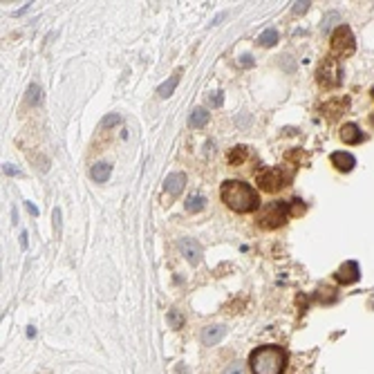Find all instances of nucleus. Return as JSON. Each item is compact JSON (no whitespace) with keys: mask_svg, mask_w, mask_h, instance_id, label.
<instances>
[{"mask_svg":"<svg viewBox=\"0 0 374 374\" xmlns=\"http://www.w3.org/2000/svg\"><path fill=\"white\" fill-rule=\"evenodd\" d=\"M220 195H222V202L236 213H249V211L258 209V204H260L256 191H253L249 184L238 181V179L224 181L222 189H220Z\"/></svg>","mask_w":374,"mask_h":374,"instance_id":"f257e3e1","label":"nucleus"},{"mask_svg":"<svg viewBox=\"0 0 374 374\" xmlns=\"http://www.w3.org/2000/svg\"><path fill=\"white\" fill-rule=\"evenodd\" d=\"M285 361H287L285 350H280L276 345L258 347L251 352V358H249L253 374H283Z\"/></svg>","mask_w":374,"mask_h":374,"instance_id":"f03ea898","label":"nucleus"},{"mask_svg":"<svg viewBox=\"0 0 374 374\" xmlns=\"http://www.w3.org/2000/svg\"><path fill=\"white\" fill-rule=\"evenodd\" d=\"M289 209L285 202H269L264 209L258 213V224L262 228H280L287 222Z\"/></svg>","mask_w":374,"mask_h":374,"instance_id":"7ed1b4c3","label":"nucleus"},{"mask_svg":"<svg viewBox=\"0 0 374 374\" xmlns=\"http://www.w3.org/2000/svg\"><path fill=\"white\" fill-rule=\"evenodd\" d=\"M289 175L285 173L283 168H267L262 170V173H258V186L264 191V193H276V191H280L285 184H287Z\"/></svg>","mask_w":374,"mask_h":374,"instance_id":"20e7f679","label":"nucleus"},{"mask_svg":"<svg viewBox=\"0 0 374 374\" xmlns=\"http://www.w3.org/2000/svg\"><path fill=\"white\" fill-rule=\"evenodd\" d=\"M354 36H352V29L347 25H341L334 34H332V50L339 56H350L354 52Z\"/></svg>","mask_w":374,"mask_h":374,"instance_id":"39448f33","label":"nucleus"},{"mask_svg":"<svg viewBox=\"0 0 374 374\" xmlns=\"http://www.w3.org/2000/svg\"><path fill=\"white\" fill-rule=\"evenodd\" d=\"M318 83L325 87H332V85H339L341 83V65L336 63L334 59H327L318 70Z\"/></svg>","mask_w":374,"mask_h":374,"instance_id":"423d86ee","label":"nucleus"},{"mask_svg":"<svg viewBox=\"0 0 374 374\" xmlns=\"http://www.w3.org/2000/svg\"><path fill=\"white\" fill-rule=\"evenodd\" d=\"M179 249L181 253H184V258L189 260L191 264H197L202 258V247L197 244V240L193 238H184V240H179Z\"/></svg>","mask_w":374,"mask_h":374,"instance_id":"0eeeda50","label":"nucleus"},{"mask_svg":"<svg viewBox=\"0 0 374 374\" xmlns=\"http://www.w3.org/2000/svg\"><path fill=\"white\" fill-rule=\"evenodd\" d=\"M358 276H361V271H358V264L354 260H347L343 267L339 269V273H336V280L343 285H352V283H356Z\"/></svg>","mask_w":374,"mask_h":374,"instance_id":"6e6552de","label":"nucleus"},{"mask_svg":"<svg viewBox=\"0 0 374 374\" xmlns=\"http://www.w3.org/2000/svg\"><path fill=\"white\" fill-rule=\"evenodd\" d=\"M332 164L339 170H343V173H350L356 166V159L350 153H345V150H339V153H332Z\"/></svg>","mask_w":374,"mask_h":374,"instance_id":"1a4fd4ad","label":"nucleus"},{"mask_svg":"<svg viewBox=\"0 0 374 374\" xmlns=\"http://www.w3.org/2000/svg\"><path fill=\"white\" fill-rule=\"evenodd\" d=\"M224 334H226L224 325H209L204 332H202V343H204V345H217Z\"/></svg>","mask_w":374,"mask_h":374,"instance_id":"9d476101","label":"nucleus"},{"mask_svg":"<svg viewBox=\"0 0 374 374\" xmlns=\"http://www.w3.org/2000/svg\"><path fill=\"white\" fill-rule=\"evenodd\" d=\"M184 184H186V175L184 173H170L168 177H166V181H164V189L168 191L170 195H179L181 189H184Z\"/></svg>","mask_w":374,"mask_h":374,"instance_id":"9b49d317","label":"nucleus"},{"mask_svg":"<svg viewBox=\"0 0 374 374\" xmlns=\"http://www.w3.org/2000/svg\"><path fill=\"white\" fill-rule=\"evenodd\" d=\"M110 173H112V166L108 164V162H99L92 166V170H90V177L99 181V184H103V181H108V177H110Z\"/></svg>","mask_w":374,"mask_h":374,"instance_id":"f8f14e48","label":"nucleus"},{"mask_svg":"<svg viewBox=\"0 0 374 374\" xmlns=\"http://www.w3.org/2000/svg\"><path fill=\"white\" fill-rule=\"evenodd\" d=\"M341 139L345 144H358L363 139V132L358 130V126H354V123H345L341 128Z\"/></svg>","mask_w":374,"mask_h":374,"instance_id":"ddd939ff","label":"nucleus"},{"mask_svg":"<svg viewBox=\"0 0 374 374\" xmlns=\"http://www.w3.org/2000/svg\"><path fill=\"white\" fill-rule=\"evenodd\" d=\"M179 76H181V72L177 70V72H175L173 76H170L168 81H166V83H162V85L157 87V95L162 97V99H168V97H170V95H173V92H175V87H177V83H179Z\"/></svg>","mask_w":374,"mask_h":374,"instance_id":"4468645a","label":"nucleus"},{"mask_svg":"<svg viewBox=\"0 0 374 374\" xmlns=\"http://www.w3.org/2000/svg\"><path fill=\"white\" fill-rule=\"evenodd\" d=\"M189 123H191L193 128H202V126H206V123H209V112H206L204 108H195V110L191 112Z\"/></svg>","mask_w":374,"mask_h":374,"instance_id":"2eb2a0df","label":"nucleus"},{"mask_svg":"<svg viewBox=\"0 0 374 374\" xmlns=\"http://www.w3.org/2000/svg\"><path fill=\"white\" fill-rule=\"evenodd\" d=\"M278 43V32L276 29H264V32L258 36V45L260 48H273Z\"/></svg>","mask_w":374,"mask_h":374,"instance_id":"dca6fc26","label":"nucleus"},{"mask_svg":"<svg viewBox=\"0 0 374 374\" xmlns=\"http://www.w3.org/2000/svg\"><path fill=\"white\" fill-rule=\"evenodd\" d=\"M186 211H189V213H197V211H202V209H204V197H202V195H191L189 197V200H186Z\"/></svg>","mask_w":374,"mask_h":374,"instance_id":"f3484780","label":"nucleus"},{"mask_svg":"<svg viewBox=\"0 0 374 374\" xmlns=\"http://www.w3.org/2000/svg\"><path fill=\"white\" fill-rule=\"evenodd\" d=\"M244 159H247V148H244V146H236L231 153H228V164H231V166L242 164Z\"/></svg>","mask_w":374,"mask_h":374,"instance_id":"a211bd4d","label":"nucleus"},{"mask_svg":"<svg viewBox=\"0 0 374 374\" xmlns=\"http://www.w3.org/2000/svg\"><path fill=\"white\" fill-rule=\"evenodd\" d=\"M25 99H27L29 106H36V103H40V99H43V90H40L36 83H32V85L27 87V97Z\"/></svg>","mask_w":374,"mask_h":374,"instance_id":"6ab92c4d","label":"nucleus"},{"mask_svg":"<svg viewBox=\"0 0 374 374\" xmlns=\"http://www.w3.org/2000/svg\"><path fill=\"white\" fill-rule=\"evenodd\" d=\"M339 20H341V14H336V12L327 14L325 20H323V32H330V29L334 27V23H339Z\"/></svg>","mask_w":374,"mask_h":374,"instance_id":"aec40b11","label":"nucleus"},{"mask_svg":"<svg viewBox=\"0 0 374 374\" xmlns=\"http://www.w3.org/2000/svg\"><path fill=\"white\" fill-rule=\"evenodd\" d=\"M287 209H289V213H292V215H303L305 213V204L300 200H292L287 204Z\"/></svg>","mask_w":374,"mask_h":374,"instance_id":"412c9836","label":"nucleus"},{"mask_svg":"<svg viewBox=\"0 0 374 374\" xmlns=\"http://www.w3.org/2000/svg\"><path fill=\"white\" fill-rule=\"evenodd\" d=\"M309 9V0H298V3L292 7V14H296V16H300V14H305Z\"/></svg>","mask_w":374,"mask_h":374,"instance_id":"4be33fe9","label":"nucleus"},{"mask_svg":"<svg viewBox=\"0 0 374 374\" xmlns=\"http://www.w3.org/2000/svg\"><path fill=\"white\" fill-rule=\"evenodd\" d=\"M168 320H170V325H173L175 330H179V327L184 325V318H181V316H179V311H175V309L168 314Z\"/></svg>","mask_w":374,"mask_h":374,"instance_id":"5701e85b","label":"nucleus"},{"mask_svg":"<svg viewBox=\"0 0 374 374\" xmlns=\"http://www.w3.org/2000/svg\"><path fill=\"white\" fill-rule=\"evenodd\" d=\"M226 374H244V365L242 363H231L226 367Z\"/></svg>","mask_w":374,"mask_h":374,"instance_id":"b1692460","label":"nucleus"},{"mask_svg":"<svg viewBox=\"0 0 374 374\" xmlns=\"http://www.w3.org/2000/svg\"><path fill=\"white\" fill-rule=\"evenodd\" d=\"M119 121H121V117H119V114H110V117L103 119L101 126H103V128H106V126H114V123H119Z\"/></svg>","mask_w":374,"mask_h":374,"instance_id":"393cba45","label":"nucleus"},{"mask_svg":"<svg viewBox=\"0 0 374 374\" xmlns=\"http://www.w3.org/2000/svg\"><path fill=\"white\" fill-rule=\"evenodd\" d=\"M3 170H5L7 175H20V170H18V168H14L12 164H5V166H3Z\"/></svg>","mask_w":374,"mask_h":374,"instance_id":"a878e982","label":"nucleus"},{"mask_svg":"<svg viewBox=\"0 0 374 374\" xmlns=\"http://www.w3.org/2000/svg\"><path fill=\"white\" fill-rule=\"evenodd\" d=\"M54 226H56V231H61V211L59 209H54Z\"/></svg>","mask_w":374,"mask_h":374,"instance_id":"bb28decb","label":"nucleus"},{"mask_svg":"<svg viewBox=\"0 0 374 374\" xmlns=\"http://www.w3.org/2000/svg\"><path fill=\"white\" fill-rule=\"evenodd\" d=\"M215 97H211V103L213 106H222V92H213Z\"/></svg>","mask_w":374,"mask_h":374,"instance_id":"cd10ccee","label":"nucleus"},{"mask_svg":"<svg viewBox=\"0 0 374 374\" xmlns=\"http://www.w3.org/2000/svg\"><path fill=\"white\" fill-rule=\"evenodd\" d=\"M240 63H242L244 67H251V65H253V61H251V54H244L242 59H240Z\"/></svg>","mask_w":374,"mask_h":374,"instance_id":"c85d7f7f","label":"nucleus"},{"mask_svg":"<svg viewBox=\"0 0 374 374\" xmlns=\"http://www.w3.org/2000/svg\"><path fill=\"white\" fill-rule=\"evenodd\" d=\"M25 206H27V211L32 213V215H38V211H36V206L32 204V202H25Z\"/></svg>","mask_w":374,"mask_h":374,"instance_id":"c756f323","label":"nucleus"},{"mask_svg":"<svg viewBox=\"0 0 374 374\" xmlns=\"http://www.w3.org/2000/svg\"><path fill=\"white\" fill-rule=\"evenodd\" d=\"M20 247L27 249V233H20Z\"/></svg>","mask_w":374,"mask_h":374,"instance_id":"7c9ffc66","label":"nucleus"},{"mask_svg":"<svg viewBox=\"0 0 374 374\" xmlns=\"http://www.w3.org/2000/svg\"><path fill=\"white\" fill-rule=\"evenodd\" d=\"M372 97H374V87H372Z\"/></svg>","mask_w":374,"mask_h":374,"instance_id":"2f4dec72","label":"nucleus"}]
</instances>
